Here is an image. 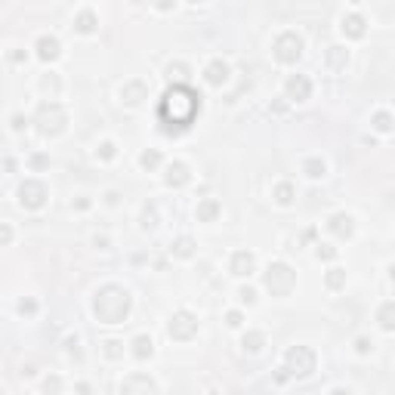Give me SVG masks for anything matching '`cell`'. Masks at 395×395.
<instances>
[{"label": "cell", "instance_id": "4fadbf2b", "mask_svg": "<svg viewBox=\"0 0 395 395\" xmlns=\"http://www.w3.org/2000/svg\"><path fill=\"white\" fill-rule=\"evenodd\" d=\"M133 346H136V349H133L136 358H145V355H151V340H148V337H136Z\"/></svg>", "mask_w": 395, "mask_h": 395}, {"label": "cell", "instance_id": "2e32d148", "mask_svg": "<svg viewBox=\"0 0 395 395\" xmlns=\"http://www.w3.org/2000/svg\"><path fill=\"white\" fill-rule=\"evenodd\" d=\"M244 346H247L250 352H256V349L262 346V334H247V337H244Z\"/></svg>", "mask_w": 395, "mask_h": 395}, {"label": "cell", "instance_id": "7a4b0ae2", "mask_svg": "<svg viewBox=\"0 0 395 395\" xmlns=\"http://www.w3.org/2000/svg\"><path fill=\"white\" fill-rule=\"evenodd\" d=\"M293 284V275H290V269L287 266H269V275H266V287L272 290V293H287V287Z\"/></svg>", "mask_w": 395, "mask_h": 395}, {"label": "cell", "instance_id": "3957f363", "mask_svg": "<svg viewBox=\"0 0 395 395\" xmlns=\"http://www.w3.org/2000/svg\"><path fill=\"white\" fill-rule=\"evenodd\" d=\"M275 50H278V59H281V62H297L300 53H303V41H300L297 34H284Z\"/></svg>", "mask_w": 395, "mask_h": 395}, {"label": "cell", "instance_id": "5b68a950", "mask_svg": "<svg viewBox=\"0 0 395 395\" xmlns=\"http://www.w3.org/2000/svg\"><path fill=\"white\" fill-rule=\"evenodd\" d=\"M22 204L41 207V204H44V185H41V182H25V185H22Z\"/></svg>", "mask_w": 395, "mask_h": 395}, {"label": "cell", "instance_id": "7c38bea8", "mask_svg": "<svg viewBox=\"0 0 395 395\" xmlns=\"http://www.w3.org/2000/svg\"><path fill=\"white\" fill-rule=\"evenodd\" d=\"M331 228H334V232H340V235H349V232H352V219L340 213V216H334V219H331Z\"/></svg>", "mask_w": 395, "mask_h": 395}, {"label": "cell", "instance_id": "9c48e42d", "mask_svg": "<svg viewBox=\"0 0 395 395\" xmlns=\"http://www.w3.org/2000/svg\"><path fill=\"white\" fill-rule=\"evenodd\" d=\"M377 318H380V324H383L386 331H395V303H386V306L380 309Z\"/></svg>", "mask_w": 395, "mask_h": 395}, {"label": "cell", "instance_id": "8992f818", "mask_svg": "<svg viewBox=\"0 0 395 395\" xmlns=\"http://www.w3.org/2000/svg\"><path fill=\"white\" fill-rule=\"evenodd\" d=\"M232 272H235V275H250V272H253V256L244 253V250H241V253H235V259H232Z\"/></svg>", "mask_w": 395, "mask_h": 395}, {"label": "cell", "instance_id": "ffe728a7", "mask_svg": "<svg viewBox=\"0 0 395 395\" xmlns=\"http://www.w3.org/2000/svg\"><path fill=\"white\" fill-rule=\"evenodd\" d=\"M290 198H293V188H290V185H278V201H281V204H290Z\"/></svg>", "mask_w": 395, "mask_h": 395}, {"label": "cell", "instance_id": "9a60e30c", "mask_svg": "<svg viewBox=\"0 0 395 395\" xmlns=\"http://www.w3.org/2000/svg\"><path fill=\"white\" fill-rule=\"evenodd\" d=\"M306 170H309V176H324V164L315 161V157H312V161H306Z\"/></svg>", "mask_w": 395, "mask_h": 395}, {"label": "cell", "instance_id": "d6986e66", "mask_svg": "<svg viewBox=\"0 0 395 395\" xmlns=\"http://www.w3.org/2000/svg\"><path fill=\"white\" fill-rule=\"evenodd\" d=\"M327 284H331V287H340V284H343V269H331Z\"/></svg>", "mask_w": 395, "mask_h": 395}, {"label": "cell", "instance_id": "ac0fdd59", "mask_svg": "<svg viewBox=\"0 0 395 395\" xmlns=\"http://www.w3.org/2000/svg\"><path fill=\"white\" fill-rule=\"evenodd\" d=\"M374 124H377V130H383V133H386V130H392L389 114H377V117H374Z\"/></svg>", "mask_w": 395, "mask_h": 395}, {"label": "cell", "instance_id": "e0dca14e", "mask_svg": "<svg viewBox=\"0 0 395 395\" xmlns=\"http://www.w3.org/2000/svg\"><path fill=\"white\" fill-rule=\"evenodd\" d=\"M157 161H161V154H157V151H145L142 154V167H157Z\"/></svg>", "mask_w": 395, "mask_h": 395}, {"label": "cell", "instance_id": "ba28073f", "mask_svg": "<svg viewBox=\"0 0 395 395\" xmlns=\"http://www.w3.org/2000/svg\"><path fill=\"white\" fill-rule=\"evenodd\" d=\"M37 50H41V59H56L59 56V44L53 37H41V41H37Z\"/></svg>", "mask_w": 395, "mask_h": 395}, {"label": "cell", "instance_id": "6da1fadb", "mask_svg": "<svg viewBox=\"0 0 395 395\" xmlns=\"http://www.w3.org/2000/svg\"><path fill=\"white\" fill-rule=\"evenodd\" d=\"M198 108H201V99H198V93H194L191 87H173V90L164 96L161 111H157V114H161V121H164L167 127L182 130V127H188V124L194 121Z\"/></svg>", "mask_w": 395, "mask_h": 395}, {"label": "cell", "instance_id": "4316f807", "mask_svg": "<svg viewBox=\"0 0 395 395\" xmlns=\"http://www.w3.org/2000/svg\"><path fill=\"white\" fill-rule=\"evenodd\" d=\"M392 278H395V269H392Z\"/></svg>", "mask_w": 395, "mask_h": 395}, {"label": "cell", "instance_id": "7402d4cb", "mask_svg": "<svg viewBox=\"0 0 395 395\" xmlns=\"http://www.w3.org/2000/svg\"><path fill=\"white\" fill-rule=\"evenodd\" d=\"M77 28H81V31H93V16L84 13V16H81V25H77Z\"/></svg>", "mask_w": 395, "mask_h": 395}, {"label": "cell", "instance_id": "d4e9b609", "mask_svg": "<svg viewBox=\"0 0 395 395\" xmlns=\"http://www.w3.org/2000/svg\"><path fill=\"white\" fill-rule=\"evenodd\" d=\"M241 300H244V303H253V300H256V293H253V290H241Z\"/></svg>", "mask_w": 395, "mask_h": 395}, {"label": "cell", "instance_id": "30bf717a", "mask_svg": "<svg viewBox=\"0 0 395 395\" xmlns=\"http://www.w3.org/2000/svg\"><path fill=\"white\" fill-rule=\"evenodd\" d=\"M225 74H228V68H225L222 62H213V65L207 68V81H210V84H222Z\"/></svg>", "mask_w": 395, "mask_h": 395}, {"label": "cell", "instance_id": "8fae6325", "mask_svg": "<svg viewBox=\"0 0 395 395\" xmlns=\"http://www.w3.org/2000/svg\"><path fill=\"white\" fill-rule=\"evenodd\" d=\"M185 179H188L185 167H182V164H173V167H170V176H167V182H170V185H182Z\"/></svg>", "mask_w": 395, "mask_h": 395}, {"label": "cell", "instance_id": "44dd1931", "mask_svg": "<svg viewBox=\"0 0 395 395\" xmlns=\"http://www.w3.org/2000/svg\"><path fill=\"white\" fill-rule=\"evenodd\" d=\"M176 253H179V256H188V253H191V241H188V238H182V241L176 244Z\"/></svg>", "mask_w": 395, "mask_h": 395}, {"label": "cell", "instance_id": "603a6c76", "mask_svg": "<svg viewBox=\"0 0 395 395\" xmlns=\"http://www.w3.org/2000/svg\"><path fill=\"white\" fill-rule=\"evenodd\" d=\"M228 324L238 327V324H241V315H238V312H228Z\"/></svg>", "mask_w": 395, "mask_h": 395}, {"label": "cell", "instance_id": "5bb4252c", "mask_svg": "<svg viewBox=\"0 0 395 395\" xmlns=\"http://www.w3.org/2000/svg\"><path fill=\"white\" fill-rule=\"evenodd\" d=\"M216 210H219V204H216V201H207V204H201V207H198V216H201V219H213V216H216Z\"/></svg>", "mask_w": 395, "mask_h": 395}, {"label": "cell", "instance_id": "cb8c5ba5", "mask_svg": "<svg viewBox=\"0 0 395 395\" xmlns=\"http://www.w3.org/2000/svg\"><path fill=\"white\" fill-rule=\"evenodd\" d=\"M105 346H108V349H105V352H108V355H111V358H114V355H117V352H121V349H117V346H121V343H114V340H111V343H105Z\"/></svg>", "mask_w": 395, "mask_h": 395}, {"label": "cell", "instance_id": "484cf974", "mask_svg": "<svg viewBox=\"0 0 395 395\" xmlns=\"http://www.w3.org/2000/svg\"><path fill=\"white\" fill-rule=\"evenodd\" d=\"M334 395H349V392H343V389H337V392H334Z\"/></svg>", "mask_w": 395, "mask_h": 395}, {"label": "cell", "instance_id": "277c9868", "mask_svg": "<svg viewBox=\"0 0 395 395\" xmlns=\"http://www.w3.org/2000/svg\"><path fill=\"white\" fill-rule=\"evenodd\" d=\"M194 331H198V321L191 318V315H188V312H179V315H176V318L170 321V334H173L176 340H188V337H191Z\"/></svg>", "mask_w": 395, "mask_h": 395}, {"label": "cell", "instance_id": "52a82bcc", "mask_svg": "<svg viewBox=\"0 0 395 395\" xmlns=\"http://www.w3.org/2000/svg\"><path fill=\"white\" fill-rule=\"evenodd\" d=\"M287 93L293 99H306L309 96V81H306V77H290V81H287Z\"/></svg>", "mask_w": 395, "mask_h": 395}]
</instances>
